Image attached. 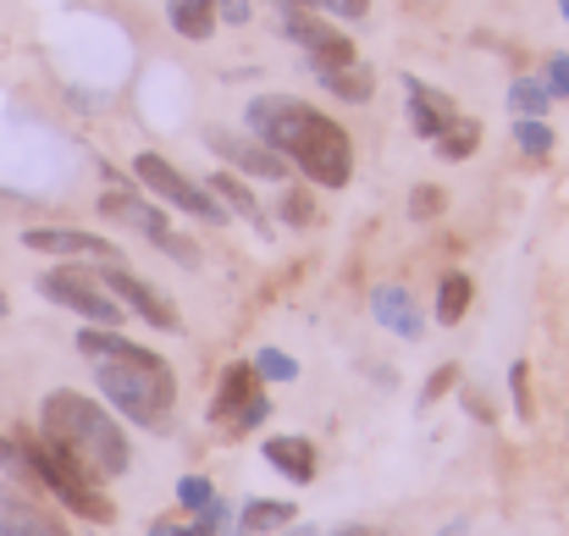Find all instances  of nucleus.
I'll list each match as a JSON object with an SVG mask.
<instances>
[{"instance_id":"f257e3e1","label":"nucleus","mask_w":569,"mask_h":536,"mask_svg":"<svg viewBox=\"0 0 569 536\" xmlns=\"http://www.w3.org/2000/svg\"><path fill=\"white\" fill-rule=\"evenodd\" d=\"M243 122L260 145H271L293 172L316 182V188H343L355 178V139L316 106L293 100V95H254L243 106Z\"/></svg>"},{"instance_id":"f03ea898","label":"nucleus","mask_w":569,"mask_h":536,"mask_svg":"<svg viewBox=\"0 0 569 536\" xmlns=\"http://www.w3.org/2000/svg\"><path fill=\"white\" fill-rule=\"evenodd\" d=\"M39 437H50L56 448H67L100 482L128 476V465H133V448H128L122 426L111 420V409L94 404V398H83V393H72V387H56L39 404Z\"/></svg>"},{"instance_id":"7ed1b4c3","label":"nucleus","mask_w":569,"mask_h":536,"mask_svg":"<svg viewBox=\"0 0 569 536\" xmlns=\"http://www.w3.org/2000/svg\"><path fill=\"white\" fill-rule=\"evenodd\" d=\"M100 393L111 398V409H122V420L144 426V431H167L172 409H178V376L161 355L144 359H100L94 365Z\"/></svg>"},{"instance_id":"20e7f679","label":"nucleus","mask_w":569,"mask_h":536,"mask_svg":"<svg viewBox=\"0 0 569 536\" xmlns=\"http://www.w3.org/2000/svg\"><path fill=\"white\" fill-rule=\"evenodd\" d=\"M17 448H22L28 476H33L44 493H56L78 520H89V526H111V520H117V504L100 493V476H89L67 448H56L50 437H28V443H17Z\"/></svg>"},{"instance_id":"39448f33","label":"nucleus","mask_w":569,"mask_h":536,"mask_svg":"<svg viewBox=\"0 0 569 536\" xmlns=\"http://www.w3.org/2000/svg\"><path fill=\"white\" fill-rule=\"evenodd\" d=\"M133 178L144 182L161 205H172V210H183V216H193V221H210V227H221L227 221V205L204 188V182L183 178L167 156H156V150H144V156H133Z\"/></svg>"},{"instance_id":"423d86ee","label":"nucleus","mask_w":569,"mask_h":536,"mask_svg":"<svg viewBox=\"0 0 569 536\" xmlns=\"http://www.w3.org/2000/svg\"><path fill=\"white\" fill-rule=\"evenodd\" d=\"M39 294H44V299H56L61 310L83 316L89 327H122V321H128V310L117 305V294H111L94 271H78V266L44 271V277H39Z\"/></svg>"},{"instance_id":"0eeeda50","label":"nucleus","mask_w":569,"mask_h":536,"mask_svg":"<svg viewBox=\"0 0 569 536\" xmlns=\"http://www.w3.org/2000/svg\"><path fill=\"white\" fill-rule=\"evenodd\" d=\"M266 415H271V398L260 393V370H254V359H232V365L221 370L216 398H210V420L243 437V431H254Z\"/></svg>"},{"instance_id":"6e6552de","label":"nucleus","mask_w":569,"mask_h":536,"mask_svg":"<svg viewBox=\"0 0 569 536\" xmlns=\"http://www.w3.org/2000/svg\"><path fill=\"white\" fill-rule=\"evenodd\" d=\"M100 216L106 221H122V227H133V232H144L156 249H167L178 266H199V244L183 238L172 221H167V210H156V205H144L139 193H106L100 199Z\"/></svg>"},{"instance_id":"1a4fd4ad","label":"nucleus","mask_w":569,"mask_h":536,"mask_svg":"<svg viewBox=\"0 0 569 536\" xmlns=\"http://www.w3.org/2000/svg\"><path fill=\"white\" fill-rule=\"evenodd\" d=\"M111 294H117V305L128 310V316H139L144 327H156V332H183V316H178V305L161 294V288H150L144 277H133V271H122L117 260H106V271H94Z\"/></svg>"},{"instance_id":"9d476101","label":"nucleus","mask_w":569,"mask_h":536,"mask_svg":"<svg viewBox=\"0 0 569 536\" xmlns=\"http://www.w3.org/2000/svg\"><path fill=\"white\" fill-rule=\"evenodd\" d=\"M210 150H216L221 161H232L238 172H249V178H266V182H288L293 178V167H288L271 145L243 139V133H232V128H216V133H210Z\"/></svg>"},{"instance_id":"9b49d317","label":"nucleus","mask_w":569,"mask_h":536,"mask_svg":"<svg viewBox=\"0 0 569 536\" xmlns=\"http://www.w3.org/2000/svg\"><path fill=\"white\" fill-rule=\"evenodd\" d=\"M22 249H39V255H83V260H117V244L100 238V232H78V227H28L22 232Z\"/></svg>"},{"instance_id":"f8f14e48","label":"nucleus","mask_w":569,"mask_h":536,"mask_svg":"<svg viewBox=\"0 0 569 536\" xmlns=\"http://www.w3.org/2000/svg\"><path fill=\"white\" fill-rule=\"evenodd\" d=\"M403 89H409V128L426 139V145H437L453 122H459V111H453V100L442 95V89H431V83H420V78H403Z\"/></svg>"},{"instance_id":"ddd939ff","label":"nucleus","mask_w":569,"mask_h":536,"mask_svg":"<svg viewBox=\"0 0 569 536\" xmlns=\"http://www.w3.org/2000/svg\"><path fill=\"white\" fill-rule=\"evenodd\" d=\"M371 316H377L387 332L409 338V344H415V338L426 332V321H420V305H415V299H409V294H403L398 282H381L377 294H371Z\"/></svg>"},{"instance_id":"4468645a","label":"nucleus","mask_w":569,"mask_h":536,"mask_svg":"<svg viewBox=\"0 0 569 536\" xmlns=\"http://www.w3.org/2000/svg\"><path fill=\"white\" fill-rule=\"evenodd\" d=\"M260 454H266V465L282 470L288 482H299V487L316 482V443H310V437H266Z\"/></svg>"},{"instance_id":"2eb2a0df","label":"nucleus","mask_w":569,"mask_h":536,"mask_svg":"<svg viewBox=\"0 0 569 536\" xmlns=\"http://www.w3.org/2000/svg\"><path fill=\"white\" fill-rule=\"evenodd\" d=\"M78 355L100 365V359H144V355H156V349H144V344L122 338L117 327H83V332H78Z\"/></svg>"},{"instance_id":"dca6fc26","label":"nucleus","mask_w":569,"mask_h":536,"mask_svg":"<svg viewBox=\"0 0 569 536\" xmlns=\"http://www.w3.org/2000/svg\"><path fill=\"white\" fill-rule=\"evenodd\" d=\"M293 520H299L293 504L254 498V504H243V515H238V536H271V532H282V526H293Z\"/></svg>"},{"instance_id":"f3484780","label":"nucleus","mask_w":569,"mask_h":536,"mask_svg":"<svg viewBox=\"0 0 569 536\" xmlns=\"http://www.w3.org/2000/svg\"><path fill=\"white\" fill-rule=\"evenodd\" d=\"M204 188H210V193H216V199H221L232 216H243L249 227H266V210H260V199H254V193L238 182V172H210V182H204Z\"/></svg>"},{"instance_id":"a211bd4d","label":"nucleus","mask_w":569,"mask_h":536,"mask_svg":"<svg viewBox=\"0 0 569 536\" xmlns=\"http://www.w3.org/2000/svg\"><path fill=\"white\" fill-rule=\"evenodd\" d=\"M470 299H476V282L465 271H442V282H437V321L442 327H459L465 310H470Z\"/></svg>"},{"instance_id":"6ab92c4d","label":"nucleus","mask_w":569,"mask_h":536,"mask_svg":"<svg viewBox=\"0 0 569 536\" xmlns=\"http://www.w3.org/2000/svg\"><path fill=\"white\" fill-rule=\"evenodd\" d=\"M167 22L183 39H210L216 33V0H167Z\"/></svg>"},{"instance_id":"aec40b11","label":"nucleus","mask_w":569,"mask_h":536,"mask_svg":"<svg viewBox=\"0 0 569 536\" xmlns=\"http://www.w3.org/2000/svg\"><path fill=\"white\" fill-rule=\"evenodd\" d=\"M0 515H6V526H11L17 536H72L61 520H50L44 509H33V504H22V498H11V493H6Z\"/></svg>"},{"instance_id":"412c9836","label":"nucleus","mask_w":569,"mask_h":536,"mask_svg":"<svg viewBox=\"0 0 569 536\" xmlns=\"http://www.w3.org/2000/svg\"><path fill=\"white\" fill-rule=\"evenodd\" d=\"M321 89L327 95H338V100H349V106H366L371 95H377V78H371V67H338V72H327L321 78Z\"/></svg>"},{"instance_id":"4be33fe9","label":"nucleus","mask_w":569,"mask_h":536,"mask_svg":"<svg viewBox=\"0 0 569 536\" xmlns=\"http://www.w3.org/2000/svg\"><path fill=\"white\" fill-rule=\"evenodd\" d=\"M553 106V89L542 83V78H520L515 89H509V111L515 117H542Z\"/></svg>"},{"instance_id":"5701e85b","label":"nucleus","mask_w":569,"mask_h":536,"mask_svg":"<svg viewBox=\"0 0 569 536\" xmlns=\"http://www.w3.org/2000/svg\"><path fill=\"white\" fill-rule=\"evenodd\" d=\"M476 145H481V122H470V117H459L442 139H437V150L448 156V161H465V156H476Z\"/></svg>"},{"instance_id":"b1692460","label":"nucleus","mask_w":569,"mask_h":536,"mask_svg":"<svg viewBox=\"0 0 569 536\" xmlns=\"http://www.w3.org/2000/svg\"><path fill=\"white\" fill-rule=\"evenodd\" d=\"M515 145H520L526 156H548V150H553V128H548L542 117H515Z\"/></svg>"},{"instance_id":"393cba45","label":"nucleus","mask_w":569,"mask_h":536,"mask_svg":"<svg viewBox=\"0 0 569 536\" xmlns=\"http://www.w3.org/2000/svg\"><path fill=\"white\" fill-rule=\"evenodd\" d=\"M442 205H448V193H442L437 182H415V193H409V216H415V221L442 216Z\"/></svg>"},{"instance_id":"a878e982","label":"nucleus","mask_w":569,"mask_h":536,"mask_svg":"<svg viewBox=\"0 0 569 536\" xmlns=\"http://www.w3.org/2000/svg\"><path fill=\"white\" fill-rule=\"evenodd\" d=\"M254 370H260V381H293L299 376V365L282 349H254Z\"/></svg>"},{"instance_id":"bb28decb","label":"nucleus","mask_w":569,"mask_h":536,"mask_svg":"<svg viewBox=\"0 0 569 536\" xmlns=\"http://www.w3.org/2000/svg\"><path fill=\"white\" fill-rule=\"evenodd\" d=\"M277 210H282V221H288V227H310V221H316V199H310L305 188H288Z\"/></svg>"},{"instance_id":"cd10ccee","label":"nucleus","mask_w":569,"mask_h":536,"mask_svg":"<svg viewBox=\"0 0 569 536\" xmlns=\"http://www.w3.org/2000/svg\"><path fill=\"white\" fill-rule=\"evenodd\" d=\"M178 504L199 515V509H210V504H216V487H210L204 476H183V482H178Z\"/></svg>"},{"instance_id":"c85d7f7f","label":"nucleus","mask_w":569,"mask_h":536,"mask_svg":"<svg viewBox=\"0 0 569 536\" xmlns=\"http://www.w3.org/2000/svg\"><path fill=\"white\" fill-rule=\"evenodd\" d=\"M509 387H515V409H520V415H531V370H526V359H515V365H509Z\"/></svg>"},{"instance_id":"c756f323","label":"nucleus","mask_w":569,"mask_h":536,"mask_svg":"<svg viewBox=\"0 0 569 536\" xmlns=\"http://www.w3.org/2000/svg\"><path fill=\"white\" fill-rule=\"evenodd\" d=\"M453 381H459V365H442L437 376H426V387H420V404H437V398H442Z\"/></svg>"},{"instance_id":"7c9ffc66","label":"nucleus","mask_w":569,"mask_h":536,"mask_svg":"<svg viewBox=\"0 0 569 536\" xmlns=\"http://www.w3.org/2000/svg\"><path fill=\"white\" fill-rule=\"evenodd\" d=\"M254 17V0H216V22H249Z\"/></svg>"},{"instance_id":"2f4dec72","label":"nucleus","mask_w":569,"mask_h":536,"mask_svg":"<svg viewBox=\"0 0 569 536\" xmlns=\"http://www.w3.org/2000/svg\"><path fill=\"white\" fill-rule=\"evenodd\" d=\"M316 11H327V17H366L371 11V0H316Z\"/></svg>"},{"instance_id":"473e14b6","label":"nucleus","mask_w":569,"mask_h":536,"mask_svg":"<svg viewBox=\"0 0 569 536\" xmlns=\"http://www.w3.org/2000/svg\"><path fill=\"white\" fill-rule=\"evenodd\" d=\"M542 83L553 89V100H559V95H569V56H553V61H548V72H542Z\"/></svg>"},{"instance_id":"72a5a7b5","label":"nucleus","mask_w":569,"mask_h":536,"mask_svg":"<svg viewBox=\"0 0 569 536\" xmlns=\"http://www.w3.org/2000/svg\"><path fill=\"white\" fill-rule=\"evenodd\" d=\"M0 470H11V476H28V465H22V448H17L11 437H0Z\"/></svg>"},{"instance_id":"f704fd0d","label":"nucleus","mask_w":569,"mask_h":536,"mask_svg":"<svg viewBox=\"0 0 569 536\" xmlns=\"http://www.w3.org/2000/svg\"><path fill=\"white\" fill-rule=\"evenodd\" d=\"M465 409H470V415H481V420H492V409H487L481 387H465Z\"/></svg>"},{"instance_id":"c9c22d12","label":"nucleus","mask_w":569,"mask_h":536,"mask_svg":"<svg viewBox=\"0 0 569 536\" xmlns=\"http://www.w3.org/2000/svg\"><path fill=\"white\" fill-rule=\"evenodd\" d=\"M338 536H381V532H377V526H343Z\"/></svg>"},{"instance_id":"e433bc0d","label":"nucleus","mask_w":569,"mask_h":536,"mask_svg":"<svg viewBox=\"0 0 569 536\" xmlns=\"http://www.w3.org/2000/svg\"><path fill=\"white\" fill-rule=\"evenodd\" d=\"M172 532H178L172 520H156V526H150V536H172Z\"/></svg>"},{"instance_id":"4c0bfd02","label":"nucleus","mask_w":569,"mask_h":536,"mask_svg":"<svg viewBox=\"0 0 569 536\" xmlns=\"http://www.w3.org/2000/svg\"><path fill=\"white\" fill-rule=\"evenodd\" d=\"M288 536H321V532L316 526H299V532H288Z\"/></svg>"},{"instance_id":"58836bf2","label":"nucleus","mask_w":569,"mask_h":536,"mask_svg":"<svg viewBox=\"0 0 569 536\" xmlns=\"http://www.w3.org/2000/svg\"><path fill=\"white\" fill-rule=\"evenodd\" d=\"M0 536H17V532H11V526H6V515H0Z\"/></svg>"},{"instance_id":"ea45409f","label":"nucleus","mask_w":569,"mask_h":536,"mask_svg":"<svg viewBox=\"0 0 569 536\" xmlns=\"http://www.w3.org/2000/svg\"><path fill=\"white\" fill-rule=\"evenodd\" d=\"M559 6H565V17H569V0H559Z\"/></svg>"}]
</instances>
